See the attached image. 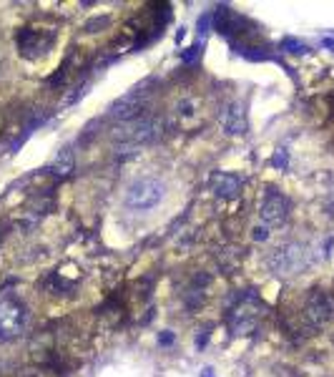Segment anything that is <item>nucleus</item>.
<instances>
[{
	"mask_svg": "<svg viewBox=\"0 0 334 377\" xmlns=\"http://www.w3.org/2000/svg\"><path fill=\"white\" fill-rule=\"evenodd\" d=\"M158 131H161V119L151 116V113H144L138 119L118 124L111 133V141L118 151H133L138 146L151 144L158 136Z\"/></svg>",
	"mask_w": 334,
	"mask_h": 377,
	"instance_id": "1",
	"label": "nucleus"
},
{
	"mask_svg": "<svg viewBox=\"0 0 334 377\" xmlns=\"http://www.w3.org/2000/svg\"><path fill=\"white\" fill-rule=\"evenodd\" d=\"M309 265H312V251L301 242H287L267 257L269 271L276 277H297L301 271H307Z\"/></svg>",
	"mask_w": 334,
	"mask_h": 377,
	"instance_id": "2",
	"label": "nucleus"
},
{
	"mask_svg": "<svg viewBox=\"0 0 334 377\" xmlns=\"http://www.w3.org/2000/svg\"><path fill=\"white\" fill-rule=\"evenodd\" d=\"M264 317H267V305L256 297L254 292H247V294H242L239 302L229 310L226 324H229L231 335L244 337V335H251V332L262 324Z\"/></svg>",
	"mask_w": 334,
	"mask_h": 377,
	"instance_id": "3",
	"label": "nucleus"
},
{
	"mask_svg": "<svg viewBox=\"0 0 334 377\" xmlns=\"http://www.w3.org/2000/svg\"><path fill=\"white\" fill-rule=\"evenodd\" d=\"M166 196V184L156 176H141L131 181L124 194V204L131 212H151L156 209Z\"/></svg>",
	"mask_w": 334,
	"mask_h": 377,
	"instance_id": "4",
	"label": "nucleus"
},
{
	"mask_svg": "<svg viewBox=\"0 0 334 377\" xmlns=\"http://www.w3.org/2000/svg\"><path fill=\"white\" fill-rule=\"evenodd\" d=\"M56 38H58V31H56V28L23 26L18 28V33H15V46H18V53L23 56V58L35 60L51 51Z\"/></svg>",
	"mask_w": 334,
	"mask_h": 377,
	"instance_id": "5",
	"label": "nucleus"
},
{
	"mask_svg": "<svg viewBox=\"0 0 334 377\" xmlns=\"http://www.w3.org/2000/svg\"><path fill=\"white\" fill-rule=\"evenodd\" d=\"M301 317L307 322L309 330H322L334 319V292L327 290H309L304 297V307H301Z\"/></svg>",
	"mask_w": 334,
	"mask_h": 377,
	"instance_id": "6",
	"label": "nucleus"
},
{
	"mask_svg": "<svg viewBox=\"0 0 334 377\" xmlns=\"http://www.w3.org/2000/svg\"><path fill=\"white\" fill-rule=\"evenodd\" d=\"M28 310L18 297H3L0 299V342L18 340L26 332Z\"/></svg>",
	"mask_w": 334,
	"mask_h": 377,
	"instance_id": "7",
	"label": "nucleus"
},
{
	"mask_svg": "<svg viewBox=\"0 0 334 377\" xmlns=\"http://www.w3.org/2000/svg\"><path fill=\"white\" fill-rule=\"evenodd\" d=\"M149 86H151V81H144L141 86L131 88V91L124 93L118 101H113L111 108H108V116H111V119H118L121 124L144 116L146 101H149V93H151Z\"/></svg>",
	"mask_w": 334,
	"mask_h": 377,
	"instance_id": "8",
	"label": "nucleus"
},
{
	"mask_svg": "<svg viewBox=\"0 0 334 377\" xmlns=\"http://www.w3.org/2000/svg\"><path fill=\"white\" fill-rule=\"evenodd\" d=\"M289 212H292V201H289L279 189L269 186L267 192H264L262 206H259V217H262L264 224H269V226L284 224L289 219Z\"/></svg>",
	"mask_w": 334,
	"mask_h": 377,
	"instance_id": "9",
	"label": "nucleus"
},
{
	"mask_svg": "<svg viewBox=\"0 0 334 377\" xmlns=\"http://www.w3.org/2000/svg\"><path fill=\"white\" fill-rule=\"evenodd\" d=\"M209 186L219 199H236L242 194L244 181L242 176H236V174L231 171H214L209 179Z\"/></svg>",
	"mask_w": 334,
	"mask_h": 377,
	"instance_id": "10",
	"label": "nucleus"
},
{
	"mask_svg": "<svg viewBox=\"0 0 334 377\" xmlns=\"http://www.w3.org/2000/svg\"><path fill=\"white\" fill-rule=\"evenodd\" d=\"M219 121H222L224 131L231 133V136L247 133V111H244V106H239V103H229V106L222 111Z\"/></svg>",
	"mask_w": 334,
	"mask_h": 377,
	"instance_id": "11",
	"label": "nucleus"
},
{
	"mask_svg": "<svg viewBox=\"0 0 334 377\" xmlns=\"http://www.w3.org/2000/svg\"><path fill=\"white\" fill-rule=\"evenodd\" d=\"M73 169H76V153L71 151V149H60L58 156L53 159V164L48 166V171L56 176V179H68L73 174Z\"/></svg>",
	"mask_w": 334,
	"mask_h": 377,
	"instance_id": "12",
	"label": "nucleus"
},
{
	"mask_svg": "<svg viewBox=\"0 0 334 377\" xmlns=\"http://www.w3.org/2000/svg\"><path fill=\"white\" fill-rule=\"evenodd\" d=\"M267 237H269L267 226H256V229H254V239H256V242H264Z\"/></svg>",
	"mask_w": 334,
	"mask_h": 377,
	"instance_id": "13",
	"label": "nucleus"
},
{
	"mask_svg": "<svg viewBox=\"0 0 334 377\" xmlns=\"http://www.w3.org/2000/svg\"><path fill=\"white\" fill-rule=\"evenodd\" d=\"M158 342H161V344H171V342H174V335H171V332H164V335L158 337Z\"/></svg>",
	"mask_w": 334,
	"mask_h": 377,
	"instance_id": "14",
	"label": "nucleus"
},
{
	"mask_svg": "<svg viewBox=\"0 0 334 377\" xmlns=\"http://www.w3.org/2000/svg\"><path fill=\"white\" fill-rule=\"evenodd\" d=\"M211 372H214V370H211V367H206V370L201 372V377H214V375H211Z\"/></svg>",
	"mask_w": 334,
	"mask_h": 377,
	"instance_id": "15",
	"label": "nucleus"
}]
</instances>
